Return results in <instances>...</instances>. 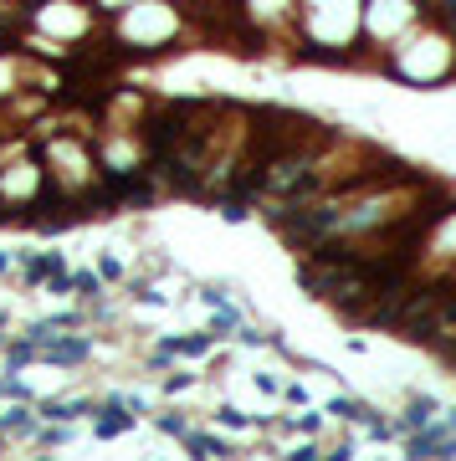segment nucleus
<instances>
[{
    "mask_svg": "<svg viewBox=\"0 0 456 461\" xmlns=\"http://www.w3.org/2000/svg\"><path fill=\"white\" fill-rule=\"evenodd\" d=\"M57 267H62V261H57V256H36V261H31V277H52Z\"/></svg>",
    "mask_w": 456,
    "mask_h": 461,
    "instance_id": "nucleus-3",
    "label": "nucleus"
},
{
    "mask_svg": "<svg viewBox=\"0 0 456 461\" xmlns=\"http://www.w3.org/2000/svg\"><path fill=\"white\" fill-rule=\"evenodd\" d=\"M82 354H88V343H82V338H67V343H47V359H57V364H77Z\"/></svg>",
    "mask_w": 456,
    "mask_h": 461,
    "instance_id": "nucleus-1",
    "label": "nucleus"
},
{
    "mask_svg": "<svg viewBox=\"0 0 456 461\" xmlns=\"http://www.w3.org/2000/svg\"><path fill=\"white\" fill-rule=\"evenodd\" d=\"M123 426H128V415H123V410L113 405V410H108V421H103V436H118Z\"/></svg>",
    "mask_w": 456,
    "mask_h": 461,
    "instance_id": "nucleus-2",
    "label": "nucleus"
}]
</instances>
